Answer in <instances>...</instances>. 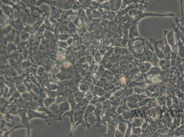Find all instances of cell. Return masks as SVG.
Returning <instances> with one entry per match:
<instances>
[{"label":"cell","mask_w":184,"mask_h":137,"mask_svg":"<svg viewBox=\"0 0 184 137\" xmlns=\"http://www.w3.org/2000/svg\"><path fill=\"white\" fill-rule=\"evenodd\" d=\"M137 24L138 23L132 24L129 30V34L131 37H135L137 36H139L138 32Z\"/></svg>","instance_id":"3"},{"label":"cell","mask_w":184,"mask_h":137,"mask_svg":"<svg viewBox=\"0 0 184 137\" xmlns=\"http://www.w3.org/2000/svg\"><path fill=\"white\" fill-rule=\"evenodd\" d=\"M182 114H183V112H182V111H180L179 112V115H180V116H181Z\"/></svg>","instance_id":"6"},{"label":"cell","mask_w":184,"mask_h":137,"mask_svg":"<svg viewBox=\"0 0 184 137\" xmlns=\"http://www.w3.org/2000/svg\"><path fill=\"white\" fill-rule=\"evenodd\" d=\"M136 2H141V1H140V0H122L120 10L125 8L127 5L132 4Z\"/></svg>","instance_id":"4"},{"label":"cell","mask_w":184,"mask_h":137,"mask_svg":"<svg viewBox=\"0 0 184 137\" xmlns=\"http://www.w3.org/2000/svg\"><path fill=\"white\" fill-rule=\"evenodd\" d=\"M166 37L168 44L172 47H174V38L173 34V30H171L170 31H167Z\"/></svg>","instance_id":"2"},{"label":"cell","mask_w":184,"mask_h":137,"mask_svg":"<svg viewBox=\"0 0 184 137\" xmlns=\"http://www.w3.org/2000/svg\"><path fill=\"white\" fill-rule=\"evenodd\" d=\"M178 21L179 22H180V23H181V24L182 25L184 26V21H180V20H178Z\"/></svg>","instance_id":"5"},{"label":"cell","mask_w":184,"mask_h":137,"mask_svg":"<svg viewBox=\"0 0 184 137\" xmlns=\"http://www.w3.org/2000/svg\"><path fill=\"white\" fill-rule=\"evenodd\" d=\"M122 0H109L111 11L117 12L120 10L122 5Z\"/></svg>","instance_id":"1"}]
</instances>
